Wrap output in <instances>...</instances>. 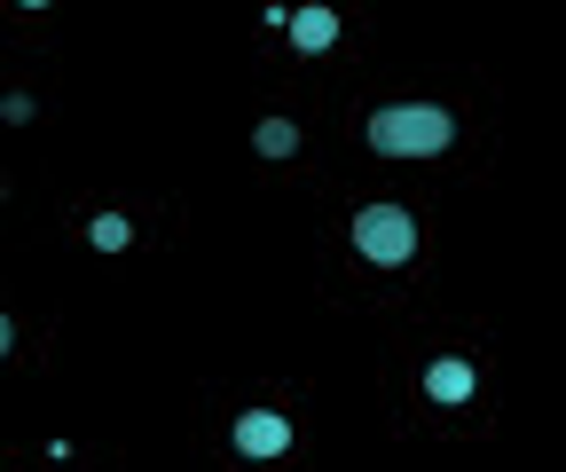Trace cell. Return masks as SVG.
<instances>
[{
    "label": "cell",
    "instance_id": "1",
    "mask_svg": "<svg viewBox=\"0 0 566 472\" xmlns=\"http://www.w3.org/2000/svg\"><path fill=\"white\" fill-rule=\"evenodd\" d=\"M363 134H370L378 158H441L457 143V118L441 103H386V111H370Z\"/></svg>",
    "mask_w": 566,
    "mask_h": 472
},
{
    "label": "cell",
    "instance_id": "2",
    "mask_svg": "<svg viewBox=\"0 0 566 472\" xmlns=\"http://www.w3.org/2000/svg\"><path fill=\"white\" fill-rule=\"evenodd\" d=\"M354 252H363L370 268H409V260H417V221H409V206H363V213H354Z\"/></svg>",
    "mask_w": 566,
    "mask_h": 472
},
{
    "label": "cell",
    "instance_id": "3",
    "mask_svg": "<svg viewBox=\"0 0 566 472\" xmlns=\"http://www.w3.org/2000/svg\"><path fill=\"white\" fill-rule=\"evenodd\" d=\"M237 449H244V457H283V449H292V418L244 410V418H237Z\"/></svg>",
    "mask_w": 566,
    "mask_h": 472
},
{
    "label": "cell",
    "instance_id": "4",
    "mask_svg": "<svg viewBox=\"0 0 566 472\" xmlns=\"http://www.w3.org/2000/svg\"><path fill=\"white\" fill-rule=\"evenodd\" d=\"M472 386H480V370L464 355H441L433 370H424V394H433V401H472Z\"/></svg>",
    "mask_w": 566,
    "mask_h": 472
},
{
    "label": "cell",
    "instance_id": "5",
    "mask_svg": "<svg viewBox=\"0 0 566 472\" xmlns=\"http://www.w3.org/2000/svg\"><path fill=\"white\" fill-rule=\"evenodd\" d=\"M331 40H338L331 9H292V48H331Z\"/></svg>",
    "mask_w": 566,
    "mask_h": 472
},
{
    "label": "cell",
    "instance_id": "6",
    "mask_svg": "<svg viewBox=\"0 0 566 472\" xmlns=\"http://www.w3.org/2000/svg\"><path fill=\"white\" fill-rule=\"evenodd\" d=\"M252 150H260V158H292V150H300V126H292V118H260V126H252Z\"/></svg>",
    "mask_w": 566,
    "mask_h": 472
},
{
    "label": "cell",
    "instance_id": "7",
    "mask_svg": "<svg viewBox=\"0 0 566 472\" xmlns=\"http://www.w3.org/2000/svg\"><path fill=\"white\" fill-rule=\"evenodd\" d=\"M87 244H95V252H126V244H134V221H126V213H95V221H87Z\"/></svg>",
    "mask_w": 566,
    "mask_h": 472
},
{
    "label": "cell",
    "instance_id": "8",
    "mask_svg": "<svg viewBox=\"0 0 566 472\" xmlns=\"http://www.w3.org/2000/svg\"><path fill=\"white\" fill-rule=\"evenodd\" d=\"M9 347H17V323H9V315H0V355H9Z\"/></svg>",
    "mask_w": 566,
    "mask_h": 472
}]
</instances>
